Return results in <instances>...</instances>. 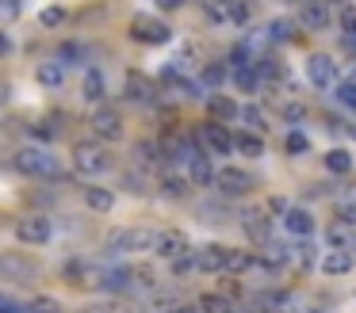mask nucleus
Segmentation results:
<instances>
[{"label":"nucleus","mask_w":356,"mask_h":313,"mask_svg":"<svg viewBox=\"0 0 356 313\" xmlns=\"http://www.w3.org/2000/svg\"><path fill=\"white\" fill-rule=\"evenodd\" d=\"M16 168L24 176H35V180H50V176H58V160L50 149H42V145H27V149L16 153Z\"/></svg>","instance_id":"nucleus-1"},{"label":"nucleus","mask_w":356,"mask_h":313,"mask_svg":"<svg viewBox=\"0 0 356 313\" xmlns=\"http://www.w3.org/2000/svg\"><path fill=\"white\" fill-rule=\"evenodd\" d=\"M108 153L100 149L96 142H81L77 149H73V168H77L81 176H100V172H108Z\"/></svg>","instance_id":"nucleus-2"},{"label":"nucleus","mask_w":356,"mask_h":313,"mask_svg":"<svg viewBox=\"0 0 356 313\" xmlns=\"http://www.w3.org/2000/svg\"><path fill=\"white\" fill-rule=\"evenodd\" d=\"M307 81L314 84L318 92H330L337 84V65H333L330 53H310L307 58Z\"/></svg>","instance_id":"nucleus-3"},{"label":"nucleus","mask_w":356,"mask_h":313,"mask_svg":"<svg viewBox=\"0 0 356 313\" xmlns=\"http://www.w3.org/2000/svg\"><path fill=\"white\" fill-rule=\"evenodd\" d=\"M16 237H19L24 244H50V237H54V226H50L47 214H27V218H19Z\"/></svg>","instance_id":"nucleus-4"},{"label":"nucleus","mask_w":356,"mask_h":313,"mask_svg":"<svg viewBox=\"0 0 356 313\" xmlns=\"http://www.w3.org/2000/svg\"><path fill=\"white\" fill-rule=\"evenodd\" d=\"M211 183H218L222 195H249V191H253V176H249L245 168H222V172H215Z\"/></svg>","instance_id":"nucleus-5"},{"label":"nucleus","mask_w":356,"mask_h":313,"mask_svg":"<svg viewBox=\"0 0 356 313\" xmlns=\"http://www.w3.org/2000/svg\"><path fill=\"white\" fill-rule=\"evenodd\" d=\"M131 35L138 38V42H169V23H161V19H154V15H138V19L131 23Z\"/></svg>","instance_id":"nucleus-6"},{"label":"nucleus","mask_w":356,"mask_h":313,"mask_svg":"<svg viewBox=\"0 0 356 313\" xmlns=\"http://www.w3.org/2000/svg\"><path fill=\"white\" fill-rule=\"evenodd\" d=\"M154 244V233L146 229H115L111 233V248L115 252H146Z\"/></svg>","instance_id":"nucleus-7"},{"label":"nucleus","mask_w":356,"mask_h":313,"mask_svg":"<svg viewBox=\"0 0 356 313\" xmlns=\"http://www.w3.org/2000/svg\"><path fill=\"white\" fill-rule=\"evenodd\" d=\"M88 122H92V134L100 137V142H119V137H123V119H119V111H108V107H104V111H96Z\"/></svg>","instance_id":"nucleus-8"},{"label":"nucleus","mask_w":356,"mask_h":313,"mask_svg":"<svg viewBox=\"0 0 356 313\" xmlns=\"http://www.w3.org/2000/svg\"><path fill=\"white\" fill-rule=\"evenodd\" d=\"M149 248L165 260H177L180 252H188V237L180 233V229H161V233H154V244H149Z\"/></svg>","instance_id":"nucleus-9"},{"label":"nucleus","mask_w":356,"mask_h":313,"mask_svg":"<svg viewBox=\"0 0 356 313\" xmlns=\"http://www.w3.org/2000/svg\"><path fill=\"white\" fill-rule=\"evenodd\" d=\"M200 142L207 145V153H234V134L222 126V122H207V126L200 130Z\"/></svg>","instance_id":"nucleus-10"},{"label":"nucleus","mask_w":356,"mask_h":313,"mask_svg":"<svg viewBox=\"0 0 356 313\" xmlns=\"http://www.w3.org/2000/svg\"><path fill=\"white\" fill-rule=\"evenodd\" d=\"M180 168H184L188 183H195V187H207V183L215 180V168H211V160H207V153H203V149H195Z\"/></svg>","instance_id":"nucleus-11"},{"label":"nucleus","mask_w":356,"mask_h":313,"mask_svg":"<svg viewBox=\"0 0 356 313\" xmlns=\"http://www.w3.org/2000/svg\"><path fill=\"white\" fill-rule=\"evenodd\" d=\"M284 229L291 237H299V241H307V237H314V214L302 210V206H287L284 210Z\"/></svg>","instance_id":"nucleus-12"},{"label":"nucleus","mask_w":356,"mask_h":313,"mask_svg":"<svg viewBox=\"0 0 356 313\" xmlns=\"http://www.w3.org/2000/svg\"><path fill=\"white\" fill-rule=\"evenodd\" d=\"M299 23L307 31H325L333 23L330 4H325V0H307V4H302V12H299Z\"/></svg>","instance_id":"nucleus-13"},{"label":"nucleus","mask_w":356,"mask_h":313,"mask_svg":"<svg viewBox=\"0 0 356 313\" xmlns=\"http://www.w3.org/2000/svg\"><path fill=\"white\" fill-rule=\"evenodd\" d=\"M35 81H39V88H62L65 84V65L58 58H47L35 65Z\"/></svg>","instance_id":"nucleus-14"},{"label":"nucleus","mask_w":356,"mask_h":313,"mask_svg":"<svg viewBox=\"0 0 356 313\" xmlns=\"http://www.w3.org/2000/svg\"><path fill=\"white\" fill-rule=\"evenodd\" d=\"M96 282H100V290H127L134 282V267H100Z\"/></svg>","instance_id":"nucleus-15"},{"label":"nucleus","mask_w":356,"mask_h":313,"mask_svg":"<svg viewBox=\"0 0 356 313\" xmlns=\"http://www.w3.org/2000/svg\"><path fill=\"white\" fill-rule=\"evenodd\" d=\"M81 96H85L88 103H100V99L108 96V76H104L100 69H85V81H81Z\"/></svg>","instance_id":"nucleus-16"},{"label":"nucleus","mask_w":356,"mask_h":313,"mask_svg":"<svg viewBox=\"0 0 356 313\" xmlns=\"http://www.w3.org/2000/svg\"><path fill=\"white\" fill-rule=\"evenodd\" d=\"M127 99H134V103H149L154 99V81L142 73H127Z\"/></svg>","instance_id":"nucleus-17"},{"label":"nucleus","mask_w":356,"mask_h":313,"mask_svg":"<svg viewBox=\"0 0 356 313\" xmlns=\"http://www.w3.org/2000/svg\"><path fill=\"white\" fill-rule=\"evenodd\" d=\"M195 260H200V271H207V275H222L226 248H222V244H207V248L195 252Z\"/></svg>","instance_id":"nucleus-18"},{"label":"nucleus","mask_w":356,"mask_h":313,"mask_svg":"<svg viewBox=\"0 0 356 313\" xmlns=\"http://www.w3.org/2000/svg\"><path fill=\"white\" fill-rule=\"evenodd\" d=\"M322 271L325 275H348V271H353V252H348V248H333L330 256L322 260Z\"/></svg>","instance_id":"nucleus-19"},{"label":"nucleus","mask_w":356,"mask_h":313,"mask_svg":"<svg viewBox=\"0 0 356 313\" xmlns=\"http://www.w3.org/2000/svg\"><path fill=\"white\" fill-rule=\"evenodd\" d=\"M222 271H226V275H245V271H253V252H238V248H226Z\"/></svg>","instance_id":"nucleus-20"},{"label":"nucleus","mask_w":356,"mask_h":313,"mask_svg":"<svg viewBox=\"0 0 356 313\" xmlns=\"http://www.w3.org/2000/svg\"><path fill=\"white\" fill-rule=\"evenodd\" d=\"M325 172L345 180V176L353 172V153H348V149H330V153H325Z\"/></svg>","instance_id":"nucleus-21"},{"label":"nucleus","mask_w":356,"mask_h":313,"mask_svg":"<svg viewBox=\"0 0 356 313\" xmlns=\"http://www.w3.org/2000/svg\"><path fill=\"white\" fill-rule=\"evenodd\" d=\"M234 149L241 153V157H261L264 153V137L261 134H253V130H245V134H234Z\"/></svg>","instance_id":"nucleus-22"},{"label":"nucleus","mask_w":356,"mask_h":313,"mask_svg":"<svg viewBox=\"0 0 356 313\" xmlns=\"http://www.w3.org/2000/svg\"><path fill=\"white\" fill-rule=\"evenodd\" d=\"M207 111H211V119H218V122L238 119V103H234L230 96H211L207 99Z\"/></svg>","instance_id":"nucleus-23"},{"label":"nucleus","mask_w":356,"mask_h":313,"mask_svg":"<svg viewBox=\"0 0 356 313\" xmlns=\"http://www.w3.org/2000/svg\"><path fill=\"white\" fill-rule=\"evenodd\" d=\"M245 233L253 237L257 244H264V241H272V221L257 210V214H249V218H245Z\"/></svg>","instance_id":"nucleus-24"},{"label":"nucleus","mask_w":356,"mask_h":313,"mask_svg":"<svg viewBox=\"0 0 356 313\" xmlns=\"http://www.w3.org/2000/svg\"><path fill=\"white\" fill-rule=\"evenodd\" d=\"M234 84H238L241 92H257L264 81H261V73H257V65L249 61V65H238V69H234Z\"/></svg>","instance_id":"nucleus-25"},{"label":"nucleus","mask_w":356,"mask_h":313,"mask_svg":"<svg viewBox=\"0 0 356 313\" xmlns=\"http://www.w3.org/2000/svg\"><path fill=\"white\" fill-rule=\"evenodd\" d=\"M85 206H88V210H111V206H115V195H111V191L108 187H88L85 191Z\"/></svg>","instance_id":"nucleus-26"},{"label":"nucleus","mask_w":356,"mask_h":313,"mask_svg":"<svg viewBox=\"0 0 356 313\" xmlns=\"http://www.w3.org/2000/svg\"><path fill=\"white\" fill-rule=\"evenodd\" d=\"M157 187H161V195H169V198H180L188 191V180L184 176H177V172H165L161 180H157Z\"/></svg>","instance_id":"nucleus-27"},{"label":"nucleus","mask_w":356,"mask_h":313,"mask_svg":"<svg viewBox=\"0 0 356 313\" xmlns=\"http://www.w3.org/2000/svg\"><path fill=\"white\" fill-rule=\"evenodd\" d=\"M264 35H268L272 42H291V38H295V23H287V19H272Z\"/></svg>","instance_id":"nucleus-28"},{"label":"nucleus","mask_w":356,"mask_h":313,"mask_svg":"<svg viewBox=\"0 0 356 313\" xmlns=\"http://www.w3.org/2000/svg\"><path fill=\"white\" fill-rule=\"evenodd\" d=\"M284 149H287V153H291V157H302V153H307V149H310V137H307V134H302V130H291V134H287V137H284Z\"/></svg>","instance_id":"nucleus-29"},{"label":"nucleus","mask_w":356,"mask_h":313,"mask_svg":"<svg viewBox=\"0 0 356 313\" xmlns=\"http://www.w3.org/2000/svg\"><path fill=\"white\" fill-rule=\"evenodd\" d=\"M203 313H234V302L226 294H203Z\"/></svg>","instance_id":"nucleus-30"},{"label":"nucleus","mask_w":356,"mask_h":313,"mask_svg":"<svg viewBox=\"0 0 356 313\" xmlns=\"http://www.w3.org/2000/svg\"><path fill=\"white\" fill-rule=\"evenodd\" d=\"M222 81H226V65L222 61H211V65L203 69V88H218Z\"/></svg>","instance_id":"nucleus-31"},{"label":"nucleus","mask_w":356,"mask_h":313,"mask_svg":"<svg viewBox=\"0 0 356 313\" xmlns=\"http://www.w3.org/2000/svg\"><path fill=\"white\" fill-rule=\"evenodd\" d=\"M238 115L257 130V134H264V126H268V122H264V111H261V107H253V103H249V107H238Z\"/></svg>","instance_id":"nucleus-32"},{"label":"nucleus","mask_w":356,"mask_h":313,"mask_svg":"<svg viewBox=\"0 0 356 313\" xmlns=\"http://www.w3.org/2000/svg\"><path fill=\"white\" fill-rule=\"evenodd\" d=\"M172 271H177V275H195V271H200V260H195V252H180V256L172 260Z\"/></svg>","instance_id":"nucleus-33"},{"label":"nucleus","mask_w":356,"mask_h":313,"mask_svg":"<svg viewBox=\"0 0 356 313\" xmlns=\"http://www.w3.org/2000/svg\"><path fill=\"white\" fill-rule=\"evenodd\" d=\"M81 53H85V46H81V42H65L62 50H58V61H62V65H81V61H85Z\"/></svg>","instance_id":"nucleus-34"},{"label":"nucleus","mask_w":356,"mask_h":313,"mask_svg":"<svg viewBox=\"0 0 356 313\" xmlns=\"http://www.w3.org/2000/svg\"><path fill=\"white\" fill-rule=\"evenodd\" d=\"M333 88H337V99H341V107L356 115V84H353V81H345V84H333Z\"/></svg>","instance_id":"nucleus-35"},{"label":"nucleus","mask_w":356,"mask_h":313,"mask_svg":"<svg viewBox=\"0 0 356 313\" xmlns=\"http://www.w3.org/2000/svg\"><path fill=\"white\" fill-rule=\"evenodd\" d=\"M24 313H62V305H58L54 298L42 294V298H35V302H27V305H24Z\"/></svg>","instance_id":"nucleus-36"},{"label":"nucleus","mask_w":356,"mask_h":313,"mask_svg":"<svg viewBox=\"0 0 356 313\" xmlns=\"http://www.w3.org/2000/svg\"><path fill=\"white\" fill-rule=\"evenodd\" d=\"M62 23H65V12H62V8H42L39 27H62Z\"/></svg>","instance_id":"nucleus-37"},{"label":"nucleus","mask_w":356,"mask_h":313,"mask_svg":"<svg viewBox=\"0 0 356 313\" xmlns=\"http://www.w3.org/2000/svg\"><path fill=\"white\" fill-rule=\"evenodd\" d=\"M330 241H333V248H345V244H348V226H345V221L330 226Z\"/></svg>","instance_id":"nucleus-38"},{"label":"nucleus","mask_w":356,"mask_h":313,"mask_svg":"<svg viewBox=\"0 0 356 313\" xmlns=\"http://www.w3.org/2000/svg\"><path fill=\"white\" fill-rule=\"evenodd\" d=\"M280 111H284L287 122H302V119H307V107H302V103H284Z\"/></svg>","instance_id":"nucleus-39"},{"label":"nucleus","mask_w":356,"mask_h":313,"mask_svg":"<svg viewBox=\"0 0 356 313\" xmlns=\"http://www.w3.org/2000/svg\"><path fill=\"white\" fill-rule=\"evenodd\" d=\"M19 15V0H0V23H12Z\"/></svg>","instance_id":"nucleus-40"},{"label":"nucleus","mask_w":356,"mask_h":313,"mask_svg":"<svg viewBox=\"0 0 356 313\" xmlns=\"http://www.w3.org/2000/svg\"><path fill=\"white\" fill-rule=\"evenodd\" d=\"M81 267H85L81 260H73V264H65V267H62V279H65V282H81Z\"/></svg>","instance_id":"nucleus-41"},{"label":"nucleus","mask_w":356,"mask_h":313,"mask_svg":"<svg viewBox=\"0 0 356 313\" xmlns=\"http://www.w3.org/2000/svg\"><path fill=\"white\" fill-rule=\"evenodd\" d=\"M341 35H356V12H353V8L341 15Z\"/></svg>","instance_id":"nucleus-42"},{"label":"nucleus","mask_w":356,"mask_h":313,"mask_svg":"<svg viewBox=\"0 0 356 313\" xmlns=\"http://www.w3.org/2000/svg\"><path fill=\"white\" fill-rule=\"evenodd\" d=\"M341 221H345V226H356V198L353 203H341Z\"/></svg>","instance_id":"nucleus-43"},{"label":"nucleus","mask_w":356,"mask_h":313,"mask_svg":"<svg viewBox=\"0 0 356 313\" xmlns=\"http://www.w3.org/2000/svg\"><path fill=\"white\" fill-rule=\"evenodd\" d=\"M0 313H24V305H19V302H12V298H4V294H0Z\"/></svg>","instance_id":"nucleus-44"},{"label":"nucleus","mask_w":356,"mask_h":313,"mask_svg":"<svg viewBox=\"0 0 356 313\" xmlns=\"http://www.w3.org/2000/svg\"><path fill=\"white\" fill-rule=\"evenodd\" d=\"M138 157H142V160H154V145L142 142V145H138Z\"/></svg>","instance_id":"nucleus-45"},{"label":"nucleus","mask_w":356,"mask_h":313,"mask_svg":"<svg viewBox=\"0 0 356 313\" xmlns=\"http://www.w3.org/2000/svg\"><path fill=\"white\" fill-rule=\"evenodd\" d=\"M12 53V42H8V35H0V58H8Z\"/></svg>","instance_id":"nucleus-46"},{"label":"nucleus","mask_w":356,"mask_h":313,"mask_svg":"<svg viewBox=\"0 0 356 313\" xmlns=\"http://www.w3.org/2000/svg\"><path fill=\"white\" fill-rule=\"evenodd\" d=\"M161 8H184V0H157Z\"/></svg>","instance_id":"nucleus-47"},{"label":"nucleus","mask_w":356,"mask_h":313,"mask_svg":"<svg viewBox=\"0 0 356 313\" xmlns=\"http://www.w3.org/2000/svg\"><path fill=\"white\" fill-rule=\"evenodd\" d=\"M0 99H8V84H0Z\"/></svg>","instance_id":"nucleus-48"},{"label":"nucleus","mask_w":356,"mask_h":313,"mask_svg":"<svg viewBox=\"0 0 356 313\" xmlns=\"http://www.w3.org/2000/svg\"><path fill=\"white\" fill-rule=\"evenodd\" d=\"M169 313H192V310H188V305H177V310H169Z\"/></svg>","instance_id":"nucleus-49"},{"label":"nucleus","mask_w":356,"mask_h":313,"mask_svg":"<svg viewBox=\"0 0 356 313\" xmlns=\"http://www.w3.org/2000/svg\"><path fill=\"white\" fill-rule=\"evenodd\" d=\"M330 4H348V0H330Z\"/></svg>","instance_id":"nucleus-50"},{"label":"nucleus","mask_w":356,"mask_h":313,"mask_svg":"<svg viewBox=\"0 0 356 313\" xmlns=\"http://www.w3.org/2000/svg\"><path fill=\"white\" fill-rule=\"evenodd\" d=\"M215 4H226V0H215Z\"/></svg>","instance_id":"nucleus-51"}]
</instances>
